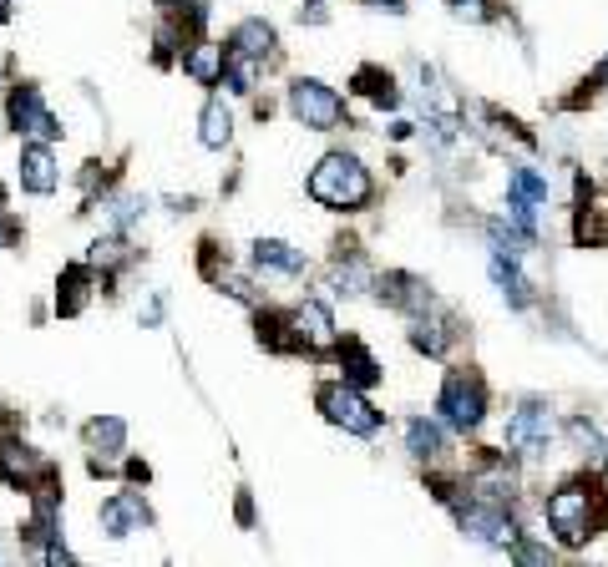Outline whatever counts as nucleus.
Returning <instances> with one entry per match:
<instances>
[{"mask_svg": "<svg viewBox=\"0 0 608 567\" xmlns=\"http://www.w3.org/2000/svg\"><path fill=\"white\" fill-rule=\"evenodd\" d=\"M462 532L472 542H487V547H512L517 542V522L497 507V502H477V507H462Z\"/></svg>", "mask_w": 608, "mask_h": 567, "instance_id": "6", "label": "nucleus"}, {"mask_svg": "<svg viewBox=\"0 0 608 567\" xmlns=\"http://www.w3.org/2000/svg\"><path fill=\"white\" fill-rule=\"evenodd\" d=\"M198 137H203V147H228V137H234V117H228L223 102H208V107H203Z\"/></svg>", "mask_w": 608, "mask_h": 567, "instance_id": "20", "label": "nucleus"}, {"mask_svg": "<svg viewBox=\"0 0 608 567\" xmlns=\"http://www.w3.org/2000/svg\"><path fill=\"white\" fill-rule=\"evenodd\" d=\"M451 11L462 21H492V0H451Z\"/></svg>", "mask_w": 608, "mask_h": 567, "instance_id": "27", "label": "nucleus"}, {"mask_svg": "<svg viewBox=\"0 0 608 567\" xmlns=\"http://www.w3.org/2000/svg\"><path fill=\"white\" fill-rule=\"evenodd\" d=\"M603 486L598 481H568L548 497V527L558 532L563 547H588L603 527Z\"/></svg>", "mask_w": 608, "mask_h": 567, "instance_id": "1", "label": "nucleus"}, {"mask_svg": "<svg viewBox=\"0 0 608 567\" xmlns=\"http://www.w3.org/2000/svg\"><path fill=\"white\" fill-rule=\"evenodd\" d=\"M46 562H71V552H66L61 542H51V547H46Z\"/></svg>", "mask_w": 608, "mask_h": 567, "instance_id": "30", "label": "nucleus"}, {"mask_svg": "<svg viewBox=\"0 0 608 567\" xmlns=\"http://www.w3.org/2000/svg\"><path fill=\"white\" fill-rule=\"evenodd\" d=\"M507 552H512V557H522V562H553V552H548V547H527V542H512Z\"/></svg>", "mask_w": 608, "mask_h": 567, "instance_id": "28", "label": "nucleus"}, {"mask_svg": "<svg viewBox=\"0 0 608 567\" xmlns=\"http://www.w3.org/2000/svg\"><path fill=\"white\" fill-rule=\"evenodd\" d=\"M6 112H11V127H16V132H31V137H41V142H56V137H61V122L51 117V107L41 102L36 87H16L11 102H6Z\"/></svg>", "mask_w": 608, "mask_h": 567, "instance_id": "7", "label": "nucleus"}, {"mask_svg": "<svg viewBox=\"0 0 608 567\" xmlns=\"http://www.w3.org/2000/svg\"><path fill=\"white\" fill-rule=\"evenodd\" d=\"M502 441H507L512 451H522V456H538V451H548V441H553V416L543 411V405H522V411L507 421Z\"/></svg>", "mask_w": 608, "mask_h": 567, "instance_id": "8", "label": "nucleus"}, {"mask_svg": "<svg viewBox=\"0 0 608 567\" xmlns=\"http://www.w3.org/2000/svg\"><path fill=\"white\" fill-rule=\"evenodd\" d=\"M340 370H345V385H355V390H370L380 380V365H375V355L360 340H345L340 345Z\"/></svg>", "mask_w": 608, "mask_h": 567, "instance_id": "14", "label": "nucleus"}, {"mask_svg": "<svg viewBox=\"0 0 608 567\" xmlns=\"http://www.w3.org/2000/svg\"><path fill=\"white\" fill-rule=\"evenodd\" d=\"M355 92L370 97L375 107H396V102H401L396 76H391V71H380V66H360V71H355Z\"/></svg>", "mask_w": 608, "mask_h": 567, "instance_id": "16", "label": "nucleus"}, {"mask_svg": "<svg viewBox=\"0 0 608 567\" xmlns=\"http://www.w3.org/2000/svg\"><path fill=\"white\" fill-rule=\"evenodd\" d=\"M107 218H112V228H132L142 218V203L137 198H117V203H107Z\"/></svg>", "mask_w": 608, "mask_h": 567, "instance_id": "25", "label": "nucleus"}, {"mask_svg": "<svg viewBox=\"0 0 608 567\" xmlns=\"http://www.w3.org/2000/svg\"><path fill=\"white\" fill-rule=\"evenodd\" d=\"M16 233H21V228L6 218V208H0V249H11V243H16Z\"/></svg>", "mask_w": 608, "mask_h": 567, "instance_id": "29", "label": "nucleus"}, {"mask_svg": "<svg viewBox=\"0 0 608 567\" xmlns=\"http://www.w3.org/2000/svg\"><path fill=\"white\" fill-rule=\"evenodd\" d=\"M259 345H269V350H294V330H289V319L284 314H269V309H259Z\"/></svg>", "mask_w": 608, "mask_h": 567, "instance_id": "23", "label": "nucleus"}, {"mask_svg": "<svg viewBox=\"0 0 608 567\" xmlns=\"http://www.w3.org/2000/svg\"><path fill=\"white\" fill-rule=\"evenodd\" d=\"M492 279L502 284V294H507V299H512L517 309H522V304L532 299V294H527V279L517 274V259H507V254H497V259H492Z\"/></svg>", "mask_w": 608, "mask_h": 567, "instance_id": "22", "label": "nucleus"}, {"mask_svg": "<svg viewBox=\"0 0 608 567\" xmlns=\"http://www.w3.org/2000/svg\"><path fill=\"white\" fill-rule=\"evenodd\" d=\"M56 183H61V173H56L51 147H46V142H31V147L21 152V188H26V193H56Z\"/></svg>", "mask_w": 608, "mask_h": 567, "instance_id": "11", "label": "nucleus"}, {"mask_svg": "<svg viewBox=\"0 0 608 567\" xmlns=\"http://www.w3.org/2000/svg\"><path fill=\"white\" fill-rule=\"evenodd\" d=\"M87 284H92V269L87 264H66V274L56 284V309L61 314H76V309L87 304Z\"/></svg>", "mask_w": 608, "mask_h": 567, "instance_id": "17", "label": "nucleus"}, {"mask_svg": "<svg viewBox=\"0 0 608 567\" xmlns=\"http://www.w3.org/2000/svg\"><path fill=\"white\" fill-rule=\"evenodd\" d=\"M183 71L198 81V87H218V81H223V46L198 41V46L183 56Z\"/></svg>", "mask_w": 608, "mask_h": 567, "instance_id": "15", "label": "nucleus"}, {"mask_svg": "<svg viewBox=\"0 0 608 567\" xmlns=\"http://www.w3.org/2000/svg\"><path fill=\"white\" fill-rule=\"evenodd\" d=\"M228 51H239V56H249V61H264V56H274V31H269L264 21H244V26L234 31V41H228Z\"/></svg>", "mask_w": 608, "mask_h": 567, "instance_id": "18", "label": "nucleus"}, {"mask_svg": "<svg viewBox=\"0 0 608 567\" xmlns=\"http://www.w3.org/2000/svg\"><path fill=\"white\" fill-rule=\"evenodd\" d=\"M289 330H294V350H330L335 345V319L320 299H304L289 314Z\"/></svg>", "mask_w": 608, "mask_h": 567, "instance_id": "9", "label": "nucleus"}, {"mask_svg": "<svg viewBox=\"0 0 608 567\" xmlns=\"http://www.w3.org/2000/svg\"><path fill=\"white\" fill-rule=\"evenodd\" d=\"M87 441H92L97 451L117 456V451L127 446V426H122L117 416H97V421H87Z\"/></svg>", "mask_w": 608, "mask_h": 567, "instance_id": "21", "label": "nucleus"}, {"mask_svg": "<svg viewBox=\"0 0 608 567\" xmlns=\"http://www.w3.org/2000/svg\"><path fill=\"white\" fill-rule=\"evenodd\" d=\"M254 264L274 269V274H304V269H310V259H304L299 249H289L284 238H259L254 243Z\"/></svg>", "mask_w": 608, "mask_h": 567, "instance_id": "12", "label": "nucleus"}, {"mask_svg": "<svg viewBox=\"0 0 608 567\" xmlns=\"http://www.w3.org/2000/svg\"><path fill=\"white\" fill-rule=\"evenodd\" d=\"M603 486H608V451H603Z\"/></svg>", "mask_w": 608, "mask_h": 567, "instance_id": "32", "label": "nucleus"}, {"mask_svg": "<svg viewBox=\"0 0 608 567\" xmlns=\"http://www.w3.org/2000/svg\"><path fill=\"white\" fill-rule=\"evenodd\" d=\"M568 436H573L578 446H588V456H603V451H608V446L598 441V431H593L588 421H568Z\"/></svg>", "mask_w": 608, "mask_h": 567, "instance_id": "26", "label": "nucleus"}, {"mask_svg": "<svg viewBox=\"0 0 608 567\" xmlns=\"http://www.w3.org/2000/svg\"><path fill=\"white\" fill-rule=\"evenodd\" d=\"M289 112H294L304 127H310V132H330V127L345 122L340 92L325 87V81H315V76H299L294 87H289Z\"/></svg>", "mask_w": 608, "mask_h": 567, "instance_id": "4", "label": "nucleus"}, {"mask_svg": "<svg viewBox=\"0 0 608 567\" xmlns=\"http://www.w3.org/2000/svg\"><path fill=\"white\" fill-rule=\"evenodd\" d=\"M310 198L335 208V213H355L370 203V173L360 168V157L350 152H330L320 168L310 173Z\"/></svg>", "mask_w": 608, "mask_h": 567, "instance_id": "2", "label": "nucleus"}, {"mask_svg": "<svg viewBox=\"0 0 608 567\" xmlns=\"http://www.w3.org/2000/svg\"><path fill=\"white\" fill-rule=\"evenodd\" d=\"M380 299H386L391 309H411V314H421V309L431 304L426 284L411 279V274H386V279H380Z\"/></svg>", "mask_w": 608, "mask_h": 567, "instance_id": "13", "label": "nucleus"}, {"mask_svg": "<svg viewBox=\"0 0 608 567\" xmlns=\"http://www.w3.org/2000/svg\"><path fill=\"white\" fill-rule=\"evenodd\" d=\"M147 522H152V512L142 507L137 492H117L112 502H102V527H107V537H127V532H137V527H147Z\"/></svg>", "mask_w": 608, "mask_h": 567, "instance_id": "10", "label": "nucleus"}, {"mask_svg": "<svg viewBox=\"0 0 608 567\" xmlns=\"http://www.w3.org/2000/svg\"><path fill=\"white\" fill-rule=\"evenodd\" d=\"M320 411H325V421L345 426L350 436H375L380 431V411H375V405L355 385H345V380L320 385Z\"/></svg>", "mask_w": 608, "mask_h": 567, "instance_id": "5", "label": "nucleus"}, {"mask_svg": "<svg viewBox=\"0 0 608 567\" xmlns=\"http://www.w3.org/2000/svg\"><path fill=\"white\" fill-rule=\"evenodd\" d=\"M11 21V11H6V0H0V26H6Z\"/></svg>", "mask_w": 608, "mask_h": 567, "instance_id": "31", "label": "nucleus"}, {"mask_svg": "<svg viewBox=\"0 0 608 567\" xmlns=\"http://www.w3.org/2000/svg\"><path fill=\"white\" fill-rule=\"evenodd\" d=\"M0 208H6V188H0Z\"/></svg>", "mask_w": 608, "mask_h": 567, "instance_id": "33", "label": "nucleus"}, {"mask_svg": "<svg viewBox=\"0 0 608 567\" xmlns=\"http://www.w3.org/2000/svg\"><path fill=\"white\" fill-rule=\"evenodd\" d=\"M406 451H411L416 461H436V456L446 451V436H441V426L416 416V421L406 426Z\"/></svg>", "mask_w": 608, "mask_h": 567, "instance_id": "19", "label": "nucleus"}, {"mask_svg": "<svg viewBox=\"0 0 608 567\" xmlns=\"http://www.w3.org/2000/svg\"><path fill=\"white\" fill-rule=\"evenodd\" d=\"M507 193H512V198H527V203H548V178H538L532 168H517V173L507 178Z\"/></svg>", "mask_w": 608, "mask_h": 567, "instance_id": "24", "label": "nucleus"}, {"mask_svg": "<svg viewBox=\"0 0 608 567\" xmlns=\"http://www.w3.org/2000/svg\"><path fill=\"white\" fill-rule=\"evenodd\" d=\"M436 411H441V421L456 426V431H477L482 416H487V385H482V375H472V370H451L446 385H441Z\"/></svg>", "mask_w": 608, "mask_h": 567, "instance_id": "3", "label": "nucleus"}]
</instances>
